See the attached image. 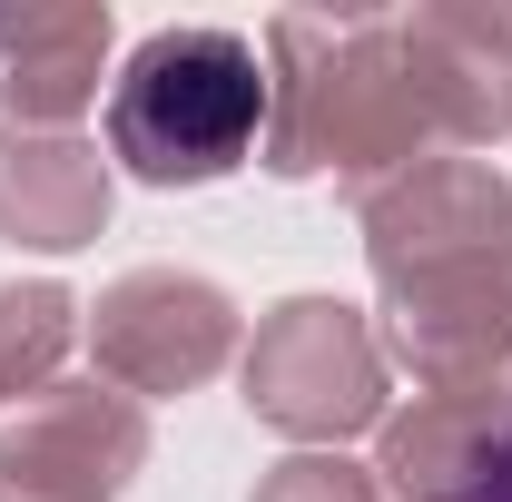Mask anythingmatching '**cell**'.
<instances>
[{"instance_id": "cell-1", "label": "cell", "mask_w": 512, "mask_h": 502, "mask_svg": "<svg viewBox=\"0 0 512 502\" xmlns=\"http://www.w3.org/2000/svg\"><path fill=\"white\" fill-rule=\"evenodd\" d=\"M256 60H266L256 158L276 178L335 168L355 188H384L434 148V119L404 69V10H276Z\"/></svg>"}, {"instance_id": "cell-2", "label": "cell", "mask_w": 512, "mask_h": 502, "mask_svg": "<svg viewBox=\"0 0 512 502\" xmlns=\"http://www.w3.org/2000/svg\"><path fill=\"white\" fill-rule=\"evenodd\" d=\"M266 138V60L247 30L178 20L128 50L109 89V158L138 188H217Z\"/></svg>"}, {"instance_id": "cell-3", "label": "cell", "mask_w": 512, "mask_h": 502, "mask_svg": "<svg viewBox=\"0 0 512 502\" xmlns=\"http://www.w3.org/2000/svg\"><path fill=\"white\" fill-rule=\"evenodd\" d=\"M247 414L276 424L286 443H306V453H335L345 434H375L394 414L375 325L345 296H286L247 345Z\"/></svg>"}, {"instance_id": "cell-4", "label": "cell", "mask_w": 512, "mask_h": 502, "mask_svg": "<svg viewBox=\"0 0 512 502\" xmlns=\"http://www.w3.org/2000/svg\"><path fill=\"white\" fill-rule=\"evenodd\" d=\"M89 355H99V384H119L138 404L197 394L237 355V306H227V286H207L188 266H128L89 306Z\"/></svg>"}, {"instance_id": "cell-5", "label": "cell", "mask_w": 512, "mask_h": 502, "mask_svg": "<svg viewBox=\"0 0 512 502\" xmlns=\"http://www.w3.org/2000/svg\"><path fill=\"white\" fill-rule=\"evenodd\" d=\"M148 463V404L119 384H50L0 424V502H119Z\"/></svg>"}, {"instance_id": "cell-6", "label": "cell", "mask_w": 512, "mask_h": 502, "mask_svg": "<svg viewBox=\"0 0 512 502\" xmlns=\"http://www.w3.org/2000/svg\"><path fill=\"white\" fill-rule=\"evenodd\" d=\"M355 217H365L375 286H394V276H424V266L503 256L512 247V178L493 158H414L404 178L355 197Z\"/></svg>"}, {"instance_id": "cell-7", "label": "cell", "mask_w": 512, "mask_h": 502, "mask_svg": "<svg viewBox=\"0 0 512 502\" xmlns=\"http://www.w3.org/2000/svg\"><path fill=\"white\" fill-rule=\"evenodd\" d=\"M404 69L434 138L453 148H493L512 128V10L493 0H434L404 10Z\"/></svg>"}, {"instance_id": "cell-8", "label": "cell", "mask_w": 512, "mask_h": 502, "mask_svg": "<svg viewBox=\"0 0 512 502\" xmlns=\"http://www.w3.org/2000/svg\"><path fill=\"white\" fill-rule=\"evenodd\" d=\"M109 158L69 128H10L0 119V237L10 247L69 256L109 227Z\"/></svg>"}, {"instance_id": "cell-9", "label": "cell", "mask_w": 512, "mask_h": 502, "mask_svg": "<svg viewBox=\"0 0 512 502\" xmlns=\"http://www.w3.org/2000/svg\"><path fill=\"white\" fill-rule=\"evenodd\" d=\"M99 69H109V0L0 10V119L10 128H69L99 99Z\"/></svg>"}, {"instance_id": "cell-10", "label": "cell", "mask_w": 512, "mask_h": 502, "mask_svg": "<svg viewBox=\"0 0 512 502\" xmlns=\"http://www.w3.org/2000/svg\"><path fill=\"white\" fill-rule=\"evenodd\" d=\"M79 335V296L30 276V286H0V414H20L30 394L60 384V355Z\"/></svg>"}, {"instance_id": "cell-11", "label": "cell", "mask_w": 512, "mask_h": 502, "mask_svg": "<svg viewBox=\"0 0 512 502\" xmlns=\"http://www.w3.org/2000/svg\"><path fill=\"white\" fill-rule=\"evenodd\" d=\"M256 502H384V483L365 463H345V453H286L256 483Z\"/></svg>"}, {"instance_id": "cell-12", "label": "cell", "mask_w": 512, "mask_h": 502, "mask_svg": "<svg viewBox=\"0 0 512 502\" xmlns=\"http://www.w3.org/2000/svg\"><path fill=\"white\" fill-rule=\"evenodd\" d=\"M483 404H493V424H483V473H473V502H512V365L483 375Z\"/></svg>"}]
</instances>
